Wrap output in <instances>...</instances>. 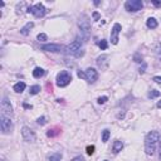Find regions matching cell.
<instances>
[{"instance_id":"obj_23","label":"cell","mask_w":161,"mask_h":161,"mask_svg":"<svg viewBox=\"0 0 161 161\" xmlns=\"http://www.w3.org/2000/svg\"><path fill=\"white\" fill-rule=\"evenodd\" d=\"M160 96V91H156V89H152L151 92L149 93V97L150 98H156V97Z\"/></svg>"},{"instance_id":"obj_30","label":"cell","mask_w":161,"mask_h":161,"mask_svg":"<svg viewBox=\"0 0 161 161\" xmlns=\"http://www.w3.org/2000/svg\"><path fill=\"white\" fill-rule=\"evenodd\" d=\"M153 82H156V83H159V85H161V76L153 77Z\"/></svg>"},{"instance_id":"obj_5","label":"cell","mask_w":161,"mask_h":161,"mask_svg":"<svg viewBox=\"0 0 161 161\" xmlns=\"http://www.w3.org/2000/svg\"><path fill=\"white\" fill-rule=\"evenodd\" d=\"M0 116H5V117H10L13 116V107L11 104L9 102V100L6 98V97H4L3 101H2V106H0Z\"/></svg>"},{"instance_id":"obj_8","label":"cell","mask_w":161,"mask_h":161,"mask_svg":"<svg viewBox=\"0 0 161 161\" xmlns=\"http://www.w3.org/2000/svg\"><path fill=\"white\" fill-rule=\"evenodd\" d=\"M0 128H2L3 134H9L13 128V121L10 117L0 116Z\"/></svg>"},{"instance_id":"obj_14","label":"cell","mask_w":161,"mask_h":161,"mask_svg":"<svg viewBox=\"0 0 161 161\" xmlns=\"http://www.w3.org/2000/svg\"><path fill=\"white\" fill-rule=\"evenodd\" d=\"M123 147V144L122 141H120V140H117V141L113 142V147H112V151H113V153H118Z\"/></svg>"},{"instance_id":"obj_26","label":"cell","mask_w":161,"mask_h":161,"mask_svg":"<svg viewBox=\"0 0 161 161\" xmlns=\"http://www.w3.org/2000/svg\"><path fill=\"white\" fill-rule=\"evenodd\" d=\"M134 60L137 62V63H144V62H142V57H140V54H135Z\"/></svg>"},{"instance_id":"obj_24","label":"cell","mask_w":161,"mask_h":161,"mask_svg":"<svg viewBox=\"0 0 161 161\" xmlns=\"http://www.w3.org/2000/svg\"><path fill=\"white\" fill-rule=\"evenodd\" d=\"M38 40H39V42H45V40H47V34H45V33L38 34Z\"/></svg>"},{"instance_id":"obj_2","label":"cell","mask_w":161,"mask_h":161,"mask_svg":"<svg viewBox=\"0 0 161 161\" xmlns=\"http://www.w3.org/2000/svg\"><path fill=\"white\" fill-rule=\"evenodd\" d=\"M64 54L67 55H74L76 58H79L83 55V51H82V43L81 40H74L72 42L71 44H68L66 48H64Z\"/></svg>"},{"instance_id":"obj_4","label":"cell","mask_w":161,"mask_h":161,"mask_svg":"<svg viewBox=\"0 0 161 161\" xmlns=\"http://www.w3.org/2000/svg\"><path fill=\"white\" fill-rule=\"evenodd\" d=\"M28 13H32L36 18H43L47 13V9L43 4L38 3V4H34V5L29 6V8H28Z\"/></svg>"},{"instance_id":"obj_27","label":"cell","mask_w":161,"mask_h":161,"mask_svg":"<svg viewBox=\"0 0 161 161\" xmlns=\"http://www.w3.org/2000/svg\"><path fill=\"white\" fill-rule=\"evenodd\" d=\"M93 152H94V146H88L87 147V153L88 155H93Z\"/></svg>"},{"instance_id":"obj_17","label":"cell","mask_w":161,"mask_h":161,"mask_svg":"<svg viewBox=\"0 0 161 161\" xmlns=\"http://www.w3.org/2000/svg\"><path fill=\"white\" fill-rule=\"evenodd\" d=\"M25 83L24 82H18V83H15V85H14V91H15L17 93H22L23 91L25 89Z\"/></svg>"},{"instance_id":"obj_1","label":"cell","mask_w":161,"mask_h":161,"mask_svg":"<svg viewBox=\"0 0 161 161\" xmlns=\"http://www.w3.org/2000/svg\"><path fill=\"white\" fill-rule=\"evenodd\" d=\"M160 141V134L157 131H150L145 138V151L147 155H153L156 149V144Z\"/></svg>"},{"instance_id":"obj_22","label":"cell","mask_w":161,"mask_h":161,"mask_svg":"<svg viewBox=\"0 0 161 161\" xmlns=\"http://www.w3.org/2000/svg\"><path fill=\"white\" fill-rule=\"evenodd\" d=\"M98 47L101 48L102 51L107 49V47H108V44H107V40H104V39H101V42H98Z\"/></svg>"},{"instance_id":"obj_25","label":"cell","mask_w":161,"mask_h":161,"mask_svg":"<svg viewBox=\"0 0 161 161\" xmlns=\"http://www.w3.org/2000/svg\"><path fill=\"white\" fill-rule=\"evenodd\" d=\"M107 100H108V97L102 96V97H100V98L97 100V101H98V103H100V104H103V103H106V102H107Z\"/></svg>"},{"instance_id":"obj_21","label":"cell","mask_w":161,"mask_h":161,"mask_svg":"<svg viewBox=\"0 0 161 161\" xmlns=\"http://www.w3.org/2000/svg\"><path fill=\"white\" fill-rule=\"evenodd\" d=\"M110 135H111V132H110L108 130H104L103 134H102V141H103V142H107L108 138H110Z\"/></svg>"},{"instance_id":"obj_15","label":"cell","mask_w":161,"mask_h":161,"mask_svg":"<svg viewBox=\"0 0 161 161\" xmlns=\"http://www.w3.org/2000/svg\"><path fill=\"white\" fill-rule=\"evenodd\" d=\"M34 26V23H32V22H29V23H26L23 28H22V30H20V33L23 34V36H28L29 34V32H30V29Z\"/></svg>"},{"instance_id":"obj_19","label":"cell","mask_w":161,"mask_h":161,"mask_svg":"<svg viewBox=\"0 0 161 161\" xmlns=\"http://www.w3.org/2000/svg\"><path fill=\"white\" fill-rule=\"evenodd\" d=\"M62 153L60 152H55L53 155L49 156V161H62Z\"/></svg>"},{"instance_id":"obj_37","label":"cell","mask_w":161,"mask_h":161,"mask_svg":"<svg viewBox=\"0 0 161 161\" xmlns=\"http://www.w3.org/2000/svg\"><path fill=\"white\" fill-rule=\"evenodd\" d=\"M157 107H159V108H161V101H159V102H157Z\"/></svg>"},{"instance_id":"obj_12","label":"cell","mask_w":161,"mask_h":161,"mask_svg":"<svg viewBox=\"0 0 161 161\" xmlns=\"http://www.w3.org/2000/svg\"><path fill=\"white\" fill-rule=\"evenodd\" d=\"M42 49L45 52H52V53H58L63 49V47L60 44H45L42 45Z\"/></svg>"},{"instance_id":"obj_36","label":"cell","mask_w":161,"mask_h":161,"mask_svg":"<svg viewBox=\"0 0 161 161\" xmlns=\"http://www.w3.org/2000/svg\"><path fill=\"white\" fill-rule=\"evenodd\" d=\"M24 107L25 108H32V106H29V104H24Z\"/></svg>"},{"instance_id":"obj_9","label":"cell","mask_w":161,"mask_h":161,"mask_svg":"<svg viewBox=\"0 0 161 161\" xmlns=\"http://www.w3.org/2000/svg\"><path fill=\"white\" fill-rule=\"evenodd\" d=\"M22 136L24 138V141L26 142H34L36 141V134H34V131L30 130L29 127H23L22 128Z\"/></svg>"},{"instance_id":"obj_38","label":"cell","mask_w":161,"mask_h":161,"mask_svg":"<svg viewBox=\"0 0 161 161\" xmlns=\"http://www.w3.org/2000/svg\"><path fill=\"white\" fill-rule=\"evenodd\" d=\"M2 161H5V160H4V159H3V160H2Z\"/></svg>"},{"instance_id":"obj_6","label":"cell","mask_w":161,"mask_h":161,"mask_svg":"<svg viewBox=\"0 0 161 161\" xmlns=\"http://www.w3.org/2000/svg\"><path fill=\"white\" fill-rule=\"evenodd\" d=\"M144 6V3L141 0H128V2L125 3V8L130 13H136L138 10H141Z\"/></svg>"},{"instance_id":"obj_35","label":"cell","mask_w":161,"mask_h":161,"mask_svg":"<svg viewBox=\"0 0 161 161\" xmlns=\"http://www.w3.org/2000/svg\"><path fill=\"white\" fill-rule=\"evenodd\" d=\"M159 153H160V160H161V141H160V149H159Z\"/></svg>"},{"instance_id":"obj_20","label":"cell","mask_w":161,"mask_h":161,"mask_svg":"<svg viewBox=\"0 0 161 161\" xmlns=\"http://www.w3.org/2000/svg\"><path fill=\"white\" fill-rule=\"evenodd\" d=\"M39 91H40V86H38V85H36V86H32L30 87V94H38L39 93Z\"/></svg>"},{"instance_id":"obj_31","label":"cell","mask_w":161,"mask_h":161,"mask_svg":"<svg viewBox=\"0 0 161 161\" xmlns=\"http://www.w3.org/2000/svg\"><path fill=\"white\" fill-rule=\"evenodd\" d=\"M77 76H78L79 78H85V72H82V71H78V72H77Z\"/></svg>"},{"instance_id":"obj_11","label":"cell","mask_w":161,"mask_h":161,"mask_svg":"<svg viewBox=\"0 0 161 161\" xmlns=\"http://www.w3.org/2000/svg\"><path fill=\"white\" fill-rule=\"evenodd\" d=\"M121 32V24L115 23L113 28L111 30V43L112 44H117L118 43V34Z\"/></svg>"},{"instance_id":"obj_32","label":"cell","mask_w":161,"mask_h":161,"mask_svg":"<svg viewBox=\"0 0 161 161\" xmlns=\"http://www.w3.org/2000/svg\"><path fill=\"white\" fill-rule=\"evenodd\" d=\"M72 161H85V160H83V157H82V156H77V157H74Z\"/></svg>"},{"instance_id":"obj_33","label":"cell","mask_w":161,"mask_h":161,"mask_svg":"<svg viewBox=\"0 0 161 161\" xmlns=\"http://www.w3.org/2000/svg\"><path fill=\"white\" fill-rule=\"evenodd\" d=\"M93 18H94V19H98V18H100L98 13H96V11H94V13H93Z\"/></svg>"},{"instance_id":"obj_16","label":"cell","mask_w":161,"mask_h":161,"mask_svg":"<svg viewBox=\"0 0 161 161\" xmlns=\"http://www.w3.org/2000/svg\"><path fill=\"white\" fill-rule=\"evenodd\" d=\"M44 74H45V71L43 68H40V67H37L33 71V77H34V78H40V77H43Z\"/></svg>"},{"instance_id":"obj_39","label":"cell","mask_w":161,"mask_h":161,"mask_svg":"<svg viewBox=\"0 0 161 161\" xmlns=\"http://www.w3.org/2000/svg\"><path fill=\"white\" fill-rule=\"evenodd\" d=\"M104 161H108V160H104Z\"/></svg>"},{"instance_id":"obj_10","label":"cell","mask_w":161,"mask_h":161,"mask_svg":"<svg viewBox=\"0 0 161 161\" xmlns=\"http://www.w3.org/2000/svg\"><path fill=\"white\" fill-rule=\"evenodd\" d=\"M97 78H98V73L94 68H87L85 71V79H87V82L93 83L97 81Z\"/></svg>"},{"instance_id":"obj_3","label":"cell","mask_w":161,"mask_h":161,"mask_svg":"<svg viewBox=\"0 0 161 161\" xmlns=\"http://www.w3.org/2000/svg\"><path fill=\"white\" fill-rule=\"evenodd\" d=\"M78 26L81 29V34L85 38V40L88 39V36H89V30H91V24H89V19L88 17L86 15H82L79 22H78Z\"/></svg>"},{"instance_id":"obj_18","label":"cell","mask_w":161,"mask_h":161,"mask_svg":"<svg viewBox=\"0 0 161 161\" xmlns=\"http://www.w3.org/2000/svg\"><path fill=\"white\" fill-rule=\"evenodd\" d=\"M146 25H147V28H150V29H156L157 28V20L155 18H149L147 22H146Z\"/></svg>"},{"instance_id":"obj_29","label":"cell","mask_w":161,"mask_h":161,"mask_svg":"<svg viewBox=\"0 0 161 161\" xmlns=\"http://www.w3.org/2000/svg\"><path fill=\"white\" fill-rule=\"evenodd\" d=\"M146 67H147V64H146V63L144 62V63H142V67H140V73H141V74H142V73H145Z\"/></svg>"},{"instance_id":"obj_7","label":"cell","mask_w":161,"mask_h":161,"mask_svg":"<svg viewBox=\"0 0 161 161\" xmlns=\"http://www.w3.org/2000/svg\"><path fill=\"white\" fill-rule=\"evenodd\" d=\"M71 81H72V77L67 71H62L57 76V86L58 87H66L71 83Z\"/></svg>"},{"instance_id":"obj_34","label":"cell","mask_w":161,"mask_h":161,"mask_svg":"<svg viewBox=\"0 0 161 161\" xmlns=\"http://www.w3.org/2000/svg\"><path fill=\"white\" fill-rule=\"evenodd\" d=\"M152 3H153V4H155L156 6H159V5H161V3H160V2H152Z\"/></svg>"},{"instance_id":"obj_28","label":"cell","mask_w":161,"mask_h":161,"mask_svg":"<svg viewBox=\"0 0 161 161\" xmlns=\"http://www.w3.org/2000/svg\"><path fill=\"white\" fill-rule=\"evenodd\" d=\"M37 122H38L39 125H45V122H47V121H45V117H44V116H42V117H39Z\"/></svg>"},{"instance_id":"obj_13","label":"cell","mask_w":161,"mask_h":161,"mask_svg":"<svg viewBox=\"0 0 161 161\" xmlns=\"http://www.w3.org/2000/svg\"><path fill=\"white\" fill-rule=\"evenodd\" d=\"M108 55H106V54H103V55H100V57L98 58H97V66H98V67H101L102 69H104V68H106L107 67V64H108Z\"/></svg>"}]
</instances>
